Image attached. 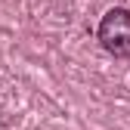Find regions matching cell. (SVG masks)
I'll return each instance as SVG.
<instances>
[{
	"label": "cell",
	"mask_w": 130,
	"mask_h": 130,
	"mask_svg": "<svg viewBox=\"0 0 130 130\" xmlns=\"http://www.w3.org/2000/svg\"><path fill=\"white\" fill-rule=\"evenodd\" d=\"M99 46L115 56V59H130V9L127 6H111L96 28Z\"/></svg>",
	"instance_id": "cell-1"
}]
</instances>
